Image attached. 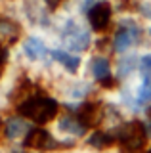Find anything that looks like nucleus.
<instances>
[{
  "label": "nucleus",
  "mask_w": 151,
  "mask_h": 153,
  "mask_svg": "<svg viewBox=\"0 0 151 153\" xmlns=\"http://www.w3.org/2000/svg\"><path fill=\"white\" fill-rule=\"evenodd\" d=\"M16 111L38 126H44V124H50L56 119V115L59 113V102L58 98L33 92L27 98H23L21 102H17Z\"/></svg>",
  "instance_id": "f257e3e1"
},
{
  "label": "nucleus",
  "mask_w": 151,
  "mask_h": 153,
  "mask_svg": "<svg viewBox=\"0 0 151 153\" xmlns=\"http://www.w3.org/2000/svg\"><path fill=\"white\" fill-rule=\"evenodd\" d=\"M81 75L94 80L100 88L115 84L113 79V56L105 50H92L84 56V63Z\"/></svg>",
  "instance_id": "f03ea898"
},
{
  "label": "nucleus",
  "mask_w": 151,
  "mask_h": 153,
  "mask_svg": "<svg viewBox=\"0 0 151 153\" xmlns=\"http://www.w3.org/2000/svg\"><path fill=\"white\" fill-rule=\"evenodd\" d=\"M35 126V123L29 121L27 117H23L19 113L8 115L2 119V138L8 143H23L27 138V134L31 132V128Z\"/></svg>",
  "instance_id": "7ed1b4c3"
},
{
  "label": "nucleus",
  "mask_w": 151,
  "mask_h": 153,
  "mask_svg": "<svg viewBox=\"0 0 151 153\" xmlns=\"http://www.w3.org/2000/svg\"><path fill=\"white\" fill-rule=\"evenodd\" d=\"M140 71V48L124 54L113 56V79L117 82H124Z\"/></svg>",
  "instance_id": "20e7f679"
},
{
  "label": "nucleus",
  "mask_w": 151,
  "mask_h": 153,
  "mask_svg": "<svg viewBox=\"0 0 151 153\" xmlns=\"http://www.w3.org/2000/svg\"><path fill=\"white\" fill-rule=\"evenodd\" d=\"M50 56H52V59L56 61V65H59L67 75H81L84 56L69 52L61 46H50Z\"/></svg>",
  "instance_id": "39448f33"
},
{
  "label": "nucleus",
  "mask_w": 151,
  "mask_h": 153,
  "mask_svg": "<svg viewBox=\"0 0 151 153\" xmlns=\"http://www.w3.org/2000/svg\"><path fill=\"white\" fill-rule=\"evenodd\" d=\"M113 16H115V13H113V6H111L109 0H103V2L96 4L94 8H90L86 12L88 23H90V27L94 29V33H98V35H101V33L113 23Z\"/></svg>",
  "instance_id": "423d86ee"
},
{
  "label": "nucleus",
  "mask_w": 151,
  "mask_h": 153,
  "mask_svg": "<svg viewBox=\"0 0 151 153\" xmlns=\"http://www.w3.org/2000/svg\"><path fill=\"white\" fill-rule=\"evenodd\" d=\"M105 153H130V151H122L121 147H119V146L115 143V146H113V147H109V149H107Z\"/></svg>",
  "instance_id": "0eeeda50"
},
{
  "label": "nucleus",
  "mask_w": 151,
  "mask_h": 153,
  "mask_svg": "<svg viewBox=\"0 0 151 153\" xmlns=\"http://www.w3.org/2000/svg\"><path fill=\"white\" fill-rule=\"evenodd\" d=\"M144 153H151V146H149V147H147V149H145Z\"/></svg>",
  "instance_id": "6e6552de"
}]
</instances>
